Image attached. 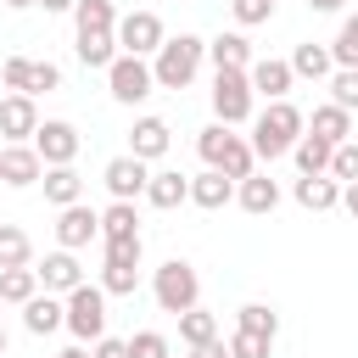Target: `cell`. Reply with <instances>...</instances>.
<instances>
[{
	"label": "cell",
	"mask_w": 358,
	"mask_h": 358,
	"mask_svg": "<svg viewBox=\"0 0 358 358\" xmlns=\"http://www.w3.org/2000/svg\"><path fill=\"white\" fill-rule=\"evenodd\" d=\"M34 151H39V162L45 168H62V162H73L78 157V129L67 123V117H39V129H34V140H28Z\"/></svg>",
	"instance_id": "cell-10"
},
{
	"label": "cell",
	"mask_w": 358,
	"mask_h": 358,
	"mask_svg": "<svg viewBox=\"0 0 358 358\" xmlns=\"http://www.w3.org/2000/svg\"><path fill=\"white\" fill-rule=\"evenodd\" d=\"M330 179H336V185H352V179H358V140H341V145L330 151Z\"/></svg>",
	"instance_id": "cell-36"
},
{
	"label": "cell",
	"mask_w": 358,
	"mask_h": 358,
	"mask_svg": "<svg viewBox=\"0 0 358 358\" xmlns=\"http://www.w3.org/2000/svg\"><path fill=\"white\" fill-rule=\"evenodd\" d=\"M173 319H179V341H185L190 352H196L201 341H213V336H218V319H213L201 302H196V308H185V313H173Z\"/></svg>",
	"instance_id": "cell-29"
},
{
	"label": "cell",
	"mask_w": 358,
	"mask_h": 358,
	"mask_svg": "<svg viewBox=\"0 0 358 358\" xmlns=\"http://www.w3.org/2000/svg\"><path fill=\"white\" fill-rule=\"evenodd\" d=\"M56 213H62V218H56V246L84 252L90 241H101V213H95V207L73 201V207H56Z\"/></svg>",
	"instance_id": "cell-11"
},
{
	"label": "cell",
	"mask_w": 358,
	"mask_h": 358,
	"mask_svg": "<svg viewBox=\"0 0 358 358\" xmlns=\"http://www.w3.org/2000/svg\"><path fill=\"white\" fill-rule=\"evenodd\" d=\"M62 319H67V308H62V296L56 291H34L28 302H22V324H28V336H50V330H62Z\"/></svg>",
	"instance_id": "cell-20"
},
{
	"label": "cell",
	"mask_w": 358,
	"mask_h": 358,
	"mask_svg": "<svg viewBox=\"0 0 358 358\" xmlns=\"http://www.w3.org/2000/svg\"><path fill=\"white\" fill-rule=\"evenodd\" d=\"M252 101H257V95H252L246 67H218V73H213V117H218V123H229V129L246 123V117H252Z\"/></svg>",
	"instance_id": "cell-7"
},
{
	"label": "cell",
	"mask_w": 358,
	"mask_h": 358,
	"mask_svg": "<svg viewBox=\"0 0 358 358\" xmlns=\"http://www.w3.org/2000/svg\"><path fill=\"white\" fill-rule=\"evenodd\" d=\"M229 11H235V22H241V28H257V22H268V17H274V0H229Z\"/></svg>",
	"instance_id": "cell-41"
},
{
	"label": "cell",
	"mask_w": 358,
	"mask_h": 358,
	"mask_svg": "<svg viewBox=\"0 0 358 358\" xmlns=\"http://www.w3.org/2000/svg\"><path fill=\"white\" fill-rule=\"evenodd\" d=\"M246 78H252V95H263V101H285V95H291V84H296L291 62H280V56H252Z\"/></svg>",
	"instance_id": "cell-12"
},
{
	"label": "cell",
	"mask_w": 358,
	"mask_h": 358,
	"mask_svg": "<svg viewBox=\"0 0 358 358\" xmlns=\"http://www.w3.org/2000/svg\"><path fill=\"white\" fill-rule=\"evenodd\" d=\"M330 101L347 106V112H358V67H336L330 73Z\"/></svg>",
	"instance_id": "cell-37"
},
{
	"label": "cell",
	"mask_w": 358,
	"mask_h": 358,
	"mask_svg": "<svg viewBox=\"0 0 358 358\" xmlns=\"http://www.w3.org/2000/svg\"><path fill=\"white\" fill-rule=\"evenodd\" d=\"M39 173H45V162H39V151H34V145H0V179H6L11 190L39 185Z\"/></svg>",
	"instance_id": "cell-16"
},
{
	"label": "cell",
	"mask_w": 358,
	"mask_h": 358,
	"mask_svg": "<svg viewBox=\"0 0 358 358\" xmlns=\"http://www.w3.org/2000/svg\"><path fill=\"white\" fill-rule=\"evenodd\" d=\"M308 6H313V11H341L347 0H308Z\"/></svg>",
	"instance_id": "cell-47"
},
{
	"label": "cell",
	"mask_w": 358,
	"mask_h": 358,
	"mask_svg": "<svg viewBox=\"0 0 358 358\" xmlns=\"http://www.w3.org/2000/svg\"><path fill=\"white\" fill-rule=\"evenodd\" d=\"M196 358H229V347L213 336V341H201V347H196Z\"/></svg>",
	"instance_id": "cell-44"
},
{
	"label": "cell",
	"mask_w": 358,
	"mask_h": 358,
	"mask_svg": "<svg viewBox=\"0 0 358 358\" xmlns=\"http://www.w3.org/2000/svg\"><path fill=\"white\" fill-rule=\"evenodd\" d=\"M56 358H90V352H84V347H67V352H56Z\"/></svg>",
	"instance_id": "cell-48"
},
{
	"label": "cell",
	"mask_w": 358,
	"mask_h": 358,
	"mask_svg": "<svg viewBox=\"0 0 358 358\" xmlns=\"http://www.w3.org/2000/svg\"><path fill=\"white\" fill-rule=\"evenodd\" d=\"M73 50H78V62L84 67H112V56H117V28H78V39H73Z\"/></svg>",
	"instance_id": "cell-19"
},
{
	"label": "cell",
	"mask_w": 358,
	"mask_h": 358,
	"mask_svg": "<svg viewBox=\"0 0 358 358\" xmlns=\"http://www.w3.org/2000/svg\"><path fill=\"white\" fill-rule=\"evenodd\" d=\"M330 56H336V67H358V11H352V17H341Z\"/></svg>",
	"instance_id": "cell-35"
},
{
	"label": "cell",
	"mask_w": 358,
	"mask_h": 358,
	"mask_svg": "<svg viewBox=\"0 0 358 358\" xmlns=\"http://www.w3.org/2000/svg\"><path fill=\"white\" fill-rule=\"evenodd\" d=\"M106 90H112V101H123V106H140L151 90H157V78H151V62L145 56H112V67H106Z\"/></svg>",
	"instance_id": "cell-8"
},
{
	"label": "cell",
	"mask_w": 358,
	"mask_h": 358,
	"mask_svg": "<svg viewBox=\"0 0 358 358\" xmlns=\"http://www.w3.org/2000/svg\"><path fill=\"white\" fill-rule=\"evenodd\" d=\"M140 285V235L101 241V291L106 296H134Z\"/></svg>",
	"instance_id": "cell-4"
},
{
	"label": "cell",
	"mask_w": 358,
	"mask_h": 358,
	"mask_svg": "<svg viewBox=\"0 0 358 358\" xmlns=\"http://www.w3.org/2000/svg\"><path fill=\"white\" fill-rule=\"evenodd\" d=\"M291 73H296V78H313V84H319V78H330V73H336V56H330V45H313V39H302V45L291 50Z\"/></svg>",
	"instance_id": "cell-26"
},
{
	"label": "cell",
	"mask_w": 358,
	"mask_h": 358,
	"mask_svg": "<svg viewBox=\"0 0 358 358\" xmlns=\"http://www.w3.org/2000/svg\"><path fill=\"white\" fill-rule=\"evenodd\" d=\"M34 6H45V11H73L78 0H34Z\"/></svg>",
	"instance_id": "cell-46"
},
{
	"label": "cell",
	"mask_w": 358,
	"mask_h": 358,
	"mask_svg": "<svg viewBox=\"0 0 358 358\" xmlns=\"http://www.w3.org/2000/svg\"><path fill=\"white\" fill-rule=\"evenodd\" d=\"M151 296H157L162 313H185V308H196V302H201V274H196V263L168 257V263L151 274Z\"/></svg>",
	"instance_id": "cell-5"
},
{
	"label": "cell",
	"mask_w": 358,
	"mask_h": 358,
	"mask_svg": "<svg viewBox=\"0 0 358 358\" xmlns=\"http://www.w3.org/2000/svg\"><path fill=\"white\" fill-rule=\"evenodd\" d=\"M235 324H241V330H252V336H268V341L280 336V313H274L268 302H246V308L235 313Z\"/></svg>",
	"instance_id": "cell-33"
},
{
	"label": "cell",
	"mask_w": 358,
	"mask_h": 358,
	"mask_svg": "<svg viewBox=\"0 0 358 358\" xmlns=\"http://www.w3.org/2000/svg\"><path fill=\"white\" fill-rule=\"evenodd\" d=\"M34 274H39V285H45V291H56V296H67L73 285H84V268H78V257H73L67 246H56Z\"/></svg>",
	"instance_id": "cell-17"
},
{
	"label": "cell",
	"mask_w": 358,
	"mask_h": 358,
	"mask_svg": "<svg viewBox=\"0 0 358 358\" xmlns=\"http://www.w3.org/2000/svg\"><path fill=\"white\" fill-rule=\"evenodd\" d=\"M190 201H196V207H207V213H218V207H229V201H235V179H224L218 168H207V173H196V179H190Z\"/></svg>",
	"instance_id": "cell-25"
},
{
	"label": "cell",
	"mask_w": 358,
	"mask_h": 358,
	"mask_svg": "<svg viewBox=\"0 0 358 358\" xmlns=\"http://www.w3.org/2000/svg\"><path fill=\"white\" fill-rule=\"evenodd\" d=\"M117 235H140V213H134V201H112V207L101 213V241H117Z\"/></svg>",
	"instance_id": "cell-31"
},
{
	"label": "cell",
	"mask_w": 358,
	"mask_h": 358,
	"mask_svg": "<svg viewBox=\"0 0 358 358\" xmlns=\"http://www.w3.org/2000/svg\"><path fill=\"white\" fill-rule=\"evenodd\" d=\"M90 358H134V352H129V341H123V336H101Z\"/></svg>",
	"instance_id": "cell-43"
},
{
	"label": "cell",
	"mask_w": 358,
	"mask_h": 358,
	"mask_svg": "<svg viewBox=\"0 0 358 358\" xmlns=\"http://www.w3.org/2000/svg\"><path fill=\"white\" fill-rule=\"evenodd\" d=\"M39 291V274L22 263V268H0V302H11V308H22L28 296Z\"/></svg>",
	"instance_id": "cell-30"
},
{
	"label": "cell",
	"mask_w": 358,
	"mask_h": 358,
	"mask_svg": "<svg viewBox=\"0 0 358 358\" xmlns=\"http://www.w3.org/2000/svg\"><path fill=\"white\" fill-rule=\"evenodd\" d=\"M168 39L157 11H123L117 17V50L123 56H157V45Z\"/></svg>",
	"instance_id": "cell-9"
},
{
	"label": "cell",
	"mask_w": 358,
	"mask_h": 358,
	"mask_svg": "<svg viewBox=\"0 0 358 358\" xmlns=\"http://www.w3.org/2000/svg\"><path fill=\"white\" fill-rule=\"evenodd\" d=\"M168 145H173V129H168L162 117H134V129H129V157L157 162V157H168Z\"/></svg>",
	"instance_id": "cell-15"
},
{
	"label": "cell",
	"mask_w": 358,
	"mask_h": 358,
	"mask_svg": "<svg viewBox=\"0 0 358 358\" xmlns=\"http://www.w3.org/2000/svg\"><path fill=\"white\" fill-rule=\"evenodd\" d=\"M129 352H134V358H173V347H168L162 330H134V336H129Z\"/></svg>",
	"instance_id": "cell-39"
},
{
	"label": "cell",
	"mask_w": 358,
	"mask_h": 358,
	"mask_svg": "<svg viewBox=\"0 0 358 358\" xmlns=\"http://www.w3.org/2000/svg\"><path fill=\"white\" fill-rule=\"evenodd\" d=\"M207 62L213 67H252V39L246 34H218V39H207Z\"/></svg>",
	"instance_id": "cell-27"
},
{
	"label": "cell",
	"mask_w": 358,
	"mask_h": 358,
	"mask_svg": "<svg viewBox=\"0 0 358 358\" xmlns=\"http://www.w3.org/2000/svg\"><path fill=\"white\" fill-rule=\"evenodd\" d=\"M39 185H45V201H50V207H73V201H84V179L73 173V162L45 168V173H39Z\"/></svg>",
	"instance_id": "cell-23"
},
{
	"label": "cell",
	"mask_w": 358,
	"mask_h": 358,
	"mask_svg": "<svg viewBox=\"0 0 358 358\" xmlns=\"http://www.w3.org/2000/svg\"><path fill=\"white\" fill-rule=\"evenodd\" d=\"M0 358H6V324H0Z\"/></svg>",
	"instance_id": "cell-50"
},
{
	"label": "cell",
	"mask_w": 358,
	"mask_h": 358,
	"mask_svg": "<svg viewBox=\"0 0 358 358\" xmlns=\"http://www.w3.org/2000/svg\"><path fill=\"white\" fill-rule=\"evenodd\" d=\"M50 90H62V67L56 62H28V90L22 95H50Z\"/></svg>",
	"instance_id": "cell-38"
},
{
	"label": "cell",
	"mask_w": 358,
	"mask_h": 358,
	"mask_svg": "<svg viewBox=\"0 0 358 358\" xmlns=\"http://www.w3.org/2000/svg\"><path fill=\"white\" fill-rule=\"evenodd\" d=\"M73 28H117V6L112 0H78L73 6Z\"/></svg>",
	"instance_id": "cell-34"
},
{
	"label": "cell",
	"mask_w": 358,
	"mask_h": 358,
	"mask_svg": "<svg viewBox=\"0 0 358 358\" xmlns=\"http://www.w3.org/2000/svg\"><path fill=\"white\" fill-rule=\"evenodd\" d=\"M224 347H229V358H268V347H274V341H268V336H252V330H241V324H235V336H229Z\"/></svg>",
	"instance_id": "cell-40"
},
{
	"label": "cell",
	"mask_w": 358,
	"mask_h": 358,
	"mask_svg": "<svg viewBox=\"0 0 358 358\" xmlns=\"http://www.w3.org/2000/svg\"><path fill=\"white\" fill-rule=\"evenodd\" d=\"M341 207L358 218V179H352V185H341Z\"/></svg>",
	"instance_id": "cell-45"
},
{
	"label": "cell",
	"mask_w": 358,
	"mask_h": 358,
	"mask_svg": "<svg viewBox=\"0 0 358 358\" xmlns=\"http://www.w3.org/2000/svg\"><path fill=\"white\" fill-rule=\"evenodd\" d=\"M6 6H11V11H28V6H34V0H6Z\"/></svg>",
	"instance_id": "cell-49"
},
{
	"label": "cell",
	"mask_w": 358,
	"mask_h": 358,
	"mask_svg": "<svg viewBox=\"0 0 358 358\" xmlns=\"http://www.w3.org/2000/svg\"><path fill=\"white\" fill-rule=\"evenodd\" d=\"M62 308H67L62 324H67L78 341H101V336H106V291H101V285H90V280L73 285V291L62 296Z\"/></svg>",
	"instance_id": "cell-6"
},
{
	"label": "cell",
	"mask_w": 358,
	"mask_h": 358,
	"mask_svg": "<svg viewBox=\"0 0 358 358\" xmlns=\"http://www.w3.org/2000/svg\"><path fill=\"white\" fill-rule=\"evenodd\" d=\"M0 308H6V302H0Z\"/></svg>",
	"instance_id": "cell-51"
},
{
	"label": "cell",
	"mask_w": 358,
	"mask_h": 358,
	"mask_svg": "<svg viewBox=\"0 0 358 358\" xmlns=\"http://www.w3.org/2000/svg\"><path fill=\"white\" fill-rule=\"evenodd\" d=\"M34 257V241H28V229H17V224H0V268H22Z\"/></svg>",
	"instance_id": "cell-32"
},
{
	"label": "cell",
	"mask_w": 358,
	"mask_h": 358,
	"mask_svg": "<svg viewBox=\"0 0 358 358\" xmlns=\"http://www.w3.org/2000/svg\"><path fill=\"white\" fill-rule=\"evenodd\" d=\"M235 201H241L252 218H263V213H274V207H280V185H274L268 173H257V168H252L246 179H235Z\"/></svg>",
	"instance_id": "cell-18"
},
{
	"label": "cell",
	"mask_w": 358,
	"mask_h": 358,
	"mask_svg": "<svg viewBox=\"0 0 358 358\" xmlns=\"http://www.w3.org/2000/svg\"><path fill=\"white\" fill-rule=\"evenodd\" d=\"M330 151H336V145H330V140H319V134H308V129H302V134H296V145H291V157H296V168H302V173H330Z\"/></svg>",
	"instance_id": "cell-28"
},
{
	"label": "cell",
	"mask_w": 358,
	"mask_h": 358,
	"mask_svg": "<svg viewBox=\"0 0 358 358\" xmlns=\"http://www.w3.org/2000/svg\"><path fill=\"white\" fill-rule=\"evenodd\" d=\"M34 129H39V106H34V95L11 90V95L0 101V134H6V145H22V140H34Z\"/></svg>",
	"instance_id": "cell-13"
},
{
	"label": "cell",
	"mask_w": 358,
	"mask_h": 358,
	"mask_svg": "<svg viewBox=\"0 0 358 358\" xmlns=\"http://www.w3.org/2000/svg\"><path fill=\"white\" fill-rule=\"evenodd\" d=\"M308 134H319V140L341 145V140H352V112H347V106H336V101H324V106H313Z\"/></svg>",
	"instance_id": "cell-22"
},
{
	"label": "cell",
	"mask_w": 358,
	"mask_h": 358,
	"mask_svg": "<svg viewBox=\"0 0 358 358\" xmlns=\"http://www.w3.org/2000/svg\"><path fill=\"white\" fill-rule=\"evenodd\" d=\"M106 190H112V201H134V196H145V179H151V162H140V157H112L106 162Z\"/></svg>",
	"instance_id": "cell-14"
},
{
	"label": "cell",
	"mask_w": 358,
	"mask_h": 358,
	"mask_svg": "<svg viewBox=\"0 0 358 358\" xmlns=\"http://www.w3.org/2000/svg\"><path fill=\"white\" fill-rule=\"evenodd\" d=\"M196 151H201V162H207V168H218L224 179H246V173L257 168L252 140L229 134V123H207V129H201V140H196Z\"/></svg>",
	"instance_id": "cell-2"
},
{
	"label": "cell",
	"mask_w": 358,
	"mask_h": 358,
	"mask_svg": "<svg viewBox=\"0 0 358 358\" xmlns=\"http://www.w3.org/2000/svg\"><path fill=\"white\" fill-rule=\"evenodd\" d=\"M201 56H207V39H196V34H173V39H162V45H157V62H151L157 90H185V84L196 78Z\"/></svg>",
	"instance_id": "cell-3"
},
{
	"label": "cell",
	"mask_w": 358,
	"mask_h": 358,
	"mask_svg": "<svg viewBox=\"0 0 358 358\" xmlns=\"http://www.w3.org/2000/svg\"><path fill=\"white\" fill-rule=\"evenodd\" d=\"M302 129H308V117H302L291 101H268V112H257V123H252V151H257L263 162H280V157L296 145Z\"/></svg>",
	"instance_id": "cell-1"
},
{
	"label": "cell",
	"mask_w": 358,
	"mask_h": 358,
	"mask_svg": "<svg viewBox=\"0 0 358 358\" xmlns=\"http://www.w3.org/2000/svg\"><path fill=\"white\" fill-rule=\"evenodd\" d=\"M145 201L168 213V207H179V201H190V179H185L179 168H162V173H151V179H145Z\"/></svg>",
	"instance_id": "cell-24"
},
{
	"label": "cell",
	"mask_w": 358,
	"mask_h": 358,
	"mask_svg": "<svg viewBox=\"0 0 358 358\" xmlns=\"http://www.w3.org/2000/svg\"><path fill=\"white\" fill-rule=\"evenodd\" d=\"M296 207L330 213V207H341V185H336L330 173H302V179H296Z\"/></svg>",
	"instance_id": "cell-21"
},
{
	"label": "cell",
	"mask_w": 358,
	"mask_h": 358,
	"mask_svg": "<svg viewBox=\"0 0 358 358\" xmlns=\"http://www.w3.org/2000/svg\"><path fill=\"white\" fill-rule=\"evenodd\" d=\"M0 84L6 90H28V56H6L0 62Z\"/></svg>",
	"instance_id": "cell-42"
}]
</instances>
